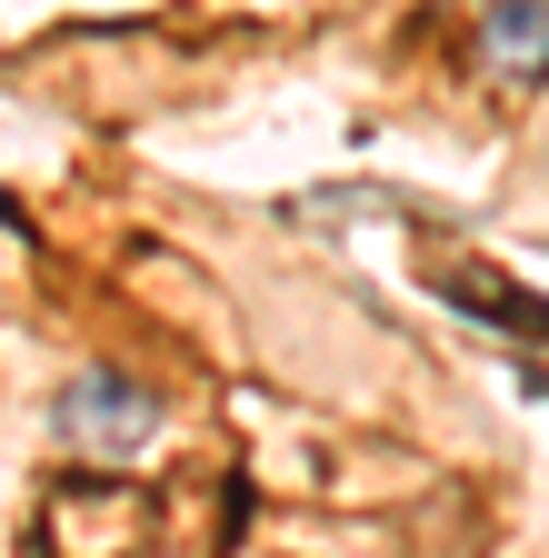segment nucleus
Listing matches in <instances>:
<instances>
[{"label":"nucleus","mask_w":549,"mask_h":558,"mask_svg":"<svg viewBox=\"0 0 549 558\" xmlns=\"http://www.w3.org/2000/svg\"><path fill=\"white\" fill-rule=\"evenodd\" d=\"M60 418H71V439L130 449V439H151V418H160V389L120 379V369H91V379H71V389H60Z\"/></svg>","instance_id":"1"},{"label":"nucleus","mask_w":549,"mask_h":558,"mask_svg":"<svg viewBox=\"0 0 549 558\" xmlns=\"http://www.w3.org/2000/svg\"><path fill=\"white\" fill-rule=\"evenodd\" d=\"M450 300H469V319H500V329L549 339V310H539L529 290H510V279H479V269H460V279H450Z\"/></svg>","instance_id":"3"},{"label":"nucleus","mask_w":549,"mask_h":558,"mask_svg":"<svg viewBox=\"0 0 549 558\" xmlns=\"http://www.w3.org/2000/svg\"><path fill=\"white\" fill-rule=\"evenodd\" d=\"M479 70L510 90H539L549 81V0H490L479 11Z\"/></svg>","instance_id":"2"}]
</instances>
